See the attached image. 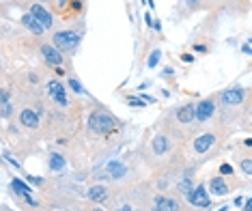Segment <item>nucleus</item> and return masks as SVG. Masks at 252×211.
Instances as JSON below:
<instances>
[{"instance_id": "obj_14", "label": "nucleus", "mask_w": 252, "mask_h": 211, "mask_svg": "<svg viewBox=\"0 0 252 211\" xmlns=\"http://www.w3.org/2000/svg\"><path fill=\"white\" fill-rule=\"evenodd\" d=\"M188 203L194 205V207H198V209H207V207H209V205H211V198H209V190L205 188V183H198V185H196Z\"/></svg>"}, {"instance_id": "obj_6", "label": "nucleus", "mask_w": 252, "mask_h": 211, "mask_svg": "<svg viewBox=\"0 0 252 211\" xmlns=\"http://www.w3.org/2000/svg\"><path fill=\"white\" fill-rule=\"evenodd\" d=\"M149 211H183V205H181V200L175 198V196L158 194V196H153V200H151Z\"/></svg>"}, {"instance_id": "obj_38", "label": "nucleus", "mask_w": 252, "mask_h": 211, "mask_svg": "<svg viewBox=\"0 0 252 211\" xmlns=\"http://www.w3.org/2000/svg\"><path fill=\"white\" fill-rule=\"evenodd\" d=\"M216 2H222V0H216Z\"/></svg>"}, {"instance_id": "obj_37", "label": "nucleus", "mask_w": 252, "mask_h": 211, "mask_svg": "<svg viewBox=\"0 0 252 211\" xmlns=\"http://www.w3.org/2000/svg\"><path fill=\"white\" fill-rule=\"evenodd\" d=\"M35 2H43V0H35ZM50 2H52V0H50Z\"/></svg>"}, {"instance_id": "obj_2", "label": "nucleus", "mask_w": 252, "mask_h": 211, "mask_svg": "<svg viewBox=\"0 0 252 211\" xmlns=\"http://www.w3.org/2000/svg\"><path fill=\"white\" fill-rule=\"evenodd\" d=\"M45 93H48L50 102L60 110H67L69 106H72V99H69V87H65V84L56 78L50 80V82L45 84Z\"/></svg>"}, {"instance_id": "obj_17", "label": "nucleus", "mask_w": 252, "mask_h": 211, "mask_svg": "<svg viewBox=\"0 0 252 211\" xmlns=\"http://www.w3.org/2000/svg\"><path fill=\"white\" fill-rule=\"evenodd\" d=\"M11 190H13L15 196H19V198H28V196H33V190H30L28 185L24 183L22 179H18V177L11 179Z\"/></svg>"}, {"instance_id": "obj_26", "label": "nucleus", "mask_w": 252, "mask_h": 211, "mask_svg": "<svg viewBox=\"0 0 252 211\" xmlns=\"http://www.w3.org/2000/svg\"><path fill=\"white\" fill-rule=\"evenodd\" d=\"M125 102H127V106H132V108H144V104H147L144 99H138V97H134V95H129Z\"/></svg>"}, {"instance_id": "obj_25", "label": "nucleus", "mask_w": 252, "mask_h": 211, "mask_svg": "<svg viewBox=\"0 0 252 211\" xmlns=\"http://www.w3.org/2000/svg\"><path fill=\"white\" fill-rule=\"evenodd\" d=\"M183 4L190 9V11H198V9H203V0H183Z\"/></svg>"}, {"instance_id": "obj_29", "label": "nucleus", "mask_w": 252, "mask_h": 211, "mask_svg": "<svg viewBox=\"0 0 252 211\" xmlns=\"http://www.w3.org/2000/svg\"><path fill=\"white\" fill-rule=\"evenodd\" d=\"M4 159H7L9 164H13V168H15V170H22V166H19V162H18L15 158H11V155H9L7 151H4Z\"/></svg>"}, {"instance_id": "obj_21", "label": "nucleus", "mask_w": 252, "mask_h": 211, "mask_svg": "<svg viewBox=\"0 0 252 211\" xmlns=\"http://www.w3.org/2000/svg\"><path fill=\"white\" fill-rule=\"evenodd\" d=\"M125 173H127V168H125L123 162H110V164H108V175H110L112 179L125 177Z\"/></svg>"}, {"instance_id": "obj_4", "label": "nucleus", "mask_w": 252, "mask_h": 211, "mask_svg": "<svg viewBox=\"0 0 252 211\" xmlns=\"http://www.w3.org/2000/svg\"><path fill=\"white\" fill-rule=\"evenodd\" d=\"M246 99H248V90L244 87H231L226 88L224 93H220V104L224 108H237V106H244Z\"/></svg>"}, {"instance_id": "obj_30", "label": "nucleus", "mask_w": 252, "mask_h": 211, "mask_svg": "<svg viewBox=\"0 0 252 211\" xmlns=\"http://www.w3.org/2000/svg\"><path fill=\"white\" fill-rule=\"evenodd\" d=\"M117 211H134V207H132L129 203H125V205H121V207H119Z\"/></svg>"}, {"instance_id": "obj_33", "label": "nucleus", "mask_w": 252, "mask_h": 211, "mask_svg": "<svg viewBox=\"0 0 252 211\" xmlns=\"http://www.w3.org/2000/svg\"><path fill=\"white\" fill-rule=\"evenodd\" d=\"M235 205L241 207V205H244V196H237V198H235Z\"/></svg>"}, {"instance_id": "obj_28", "label": "nucleus", "mask_w": 252, "mask_h": 211, "mask_svg": "<svg viewBox=\"0 0 252 211\" xmlns=\"http://www.w3.org/2000/svg\"><path fill=\"white\" fill-rule=\"evenodd\" d=\"M220 175L231 177V175H233V166H231V164H222V166H220Z\"/></svg>"}, {"instance_id": "obj_35", "label": "nucleus", "mask_w": 252, "mask_h": 211, "mask_svg": "<svg viewBox=\"0 0 252 211\" xmlns=\"http://www.w3.org/2000/svg\"><path fill=\"white\" fill-rule=\"evenodd\" d=\"M244 144H246V147H252V138H246V140H244Z\"/></svg>"}, {"instance_id": "obj_12", "label": "nucleus", "mask_w": 252, "mask_h": 211, "mask_svg": "<svg viewBox=\"0 0 252 211\" xmlns=\"http://www.w3.org/2000/svg\"><path fill=\"white\" fill-rule=\"evenodd\" d=\"M175 119L181 127H190V125L196 121V104L188 102V104H181L177 110H175Z\"/></svg>"}, {"instance_id": "obj_24", "label": "nucleus", "mask_w": 252, "mask_h": 211, "mask_svg": "<svg viewBox=\"0 0 252 211\" xmlns=\"http://www.w3.org/2000/svg\"><path fill=\"white\" fill-rule=\"evenodd\" d=\"M0 114L2 119L11 117V102H9V90H2V104H0Z\"/></svg>"}, {"instance_id": "obj_18", "label": "nucleus", "mask_w": 252, "mask_h": 211, "mask_svg": "<svg viewBox=\"0 0 252 211\" xmlns=\"http://www.w3.org/2000/svg\"><path fill=\"white\" fill-rule=\"evenodd\" d=\"M177 192L183 196V198L190 200V196H192V192H194V185H192V179H190V175H183V177H181V181L177 183Z\"/></svg>"}, {"instance_id": "obj_16", "label": "nucleus", "mask_w": 252, "mask_h": 211, "mask_svg": "<svg viewBox=\"0 0 252 211\" xmlns=\"http://www.w3.org/2000/svg\"><path fill=\"white\" fill-rule=\"evenodd\" d=\"M22 24H24V28H26L28 33H33V35H35V37H41V35H43V30H45V28H43L41 24H39L37 19H35L30 13L22 15Z\"/></svg>"}, {"instance_id": "obj_22", "label": "nucleus", "mask_w": 252, "mask_h": 211, "mask_svg": "<svg viewBox=\"0 0 252 211\" xmlns=\"http://www.w3.org/2000/svg\"><path fill=\"white\" fill-rule=\"evenodd\" d=\"M52 9L56 13H60L63 18H67V11L69 9H73V0H52Z\"/></svg>"}, {"instance_id": "obj_15", "label": "nucleus", "mask_w": 252, "mask_h": 211, "mask_svg": "<svg viewBox=\"0 0 252 211\" xmlns=\"http://www.w3.org/2000/svg\"><path fill=\"white\" fill-rule=\"evenodd\" d=\"M87 198L95 205H106L110 200V190L106 185H93V188H89Z\"/></svg>"}, {"instance_id": "obj_3", "label": "nucleus", "mask_w": 252, "mask_h": 211, "mask_svg": "<svg viewBox=\"0 0 252 211\" xmlns=\"http://www.w3.org/2000/svg\"><path fill=\"white\" fill-rule=\"evenodd\" d=\"M80 33H75V30H56L52 37V43L56 45L63 54H72L75 52V48L80 45Z\"/></svg>"}, {"instance_id": "obj_36", "label": "nucleus", "mask_w": 252, "mask_h": 211, "mask_svg": "<svg viewBox=\"0 0 252 211\" xmlns=\"http://www.w3.org/2000/svg\"><path fill=\"white\" fill-rule=\"evenodd\" d=\"M220 211H229V207H222V209H220Z\"/></svg>"}, {"instance_id": "obj_39", "label": "nucleus", "mask_w": 252, "mask_h": 211, "mask_svg": "<svg viewBox=\"0 0 252 211\" xmlns=\"http://www.w3.org/2000/svg\"><path fill=\"white\" fill-rule=\"evenodd\" d=\"M2 2H7V0H2Z\"/></svg>"}, {"instance_id": "obj_34", "label": "nucleus", "mask_w": 252, "mask_h": 211, "mask_svg": "<svg viewBox=\"0 0 252 211\" xmlns=\"http://www.w3.org/2000/svg\"><path fill=\"white\" fill-rule=\"evenodd\" d=\"M241 52H246V54H250V56H252V48H250V45H244V48H241Z\"/></svg>"}, {"instance_id": "obj_20", "label": "nucleus", "mask_w": 252, "mask_h": 211, "mask_svg": "<svg viewBox=\"0 0 252 211\" xmlns=\"http://www.w3.org/2000/svg\"><path fill=\"white\" fill-rule=\"evenodd\" d=\"M239 170L246 175V177H252V153H241L237 158Z\"/></svg>"}, {"instance_id": "obj_27", "label": "nucleus", "mask_w": 252, "mask_h": 211, "mask_svg": "<svg viewBox=\"0 0 252 211\" xmlns=\"http://www.w3.org/2000/svg\"><path fill=\"white\" fill-rule=\"evenodd\" d=\"M158 63H160V50H155V52L149 56L147 65H149V67H155V65H158Z\"/></svg>"}, {"instance_id": "obj_32", "label": "nucleus", "mask_w": 252, "mask_h": 211, "mask_svg": "<svg viewBox=\"0 0 252 211\" xmlns=\"http://www.w3.org/2000/svg\"><path fill=\"white\" fill-rule=\"evenodd\" d=\"M181 58H183V63H192V60H194V56H190V54H183Z\"/></svg>"}, {"instance_id": "obj_19", "label": "nucleus", "mask_w": 252, "mask_h": 211, "mask_svg": "<svg viewBox=\"0 0 252 211\" xmlns=\"http://www.w3.org/2000/svg\"><path fill=\"white\" fill-rule=\"evenodd\" d=\"M48 166H50V170L58 173V170H63L65 166H67V158L60 155V153H50L48 155Z\"/></svg>"}, {"instance_id": "obj_7", "label": "nucleus", "mask_w": 252, "mask_h": 211, "mask_svg": "<svg viewBox=\"0 0 252 211\" xmlns=\"http://www.w3.org/2000/svg\"><path fill=\"white\" fill-rule=\"evenodd\" d=\"M170 149H173V140L168 138V134L160 132L153 136V140H151V158L153 159H162L164 155L170 153Z\"/></svg>"}, {"instance_id": "obj_1", "label": "nucleus", "mask_w": 252, "mask_h": 211, "mask_svg": "<svg viewBox=\"0 0 252 211\" xmlns=\"http://www.w3.org/2000/svg\"><path fill=\"white\" fill-rule=\"evenodd\" d=\"M87 127L90 134L99 136V138H108L112 132H117L119 121L112 117L106 108H95L87 119Z\"/></svg>"}, {"instance_id": "obj_9", "label": "nucleus", "mask_w": 252, "mask_h": 211, "mask_svg": "<svg viewBox=\"0 0 252 211\" xmlns=\"http://www.w3.org/2000/svg\"><path fill=\"white\" fill-rule=\"evenodd\" d=\"M28 13L33 15L35 19H37L39 24L45 28V30H52L54 28V24H56V19H54V15L50 9H45L43 4H39V2H35V4H30L28 7Z\"/></svg>"}, {"instance_id": "obj_8", "label": "nucleus", "mask_w": 252, "mask_h": 211, "mask_svg": "<svg viewBox=\"0 0 252 211\" xmlns=\"http://www.w3.org/2000/svg\"><path fill=\"white\" fill-rule=\"evenodd\" d=\"M233 175L231 177H224V175H216V177H211L209 179V185H207V190H209V194H214V196H226V194H231L233 192Z\"/></svg>"}, {"instance_id": "obj_13", "label": "nucleus", "mask_w": 252, "mask_h": 211, "mask_svg": "<svg viewBox=\"0 0 252 211\" xmlns=\"http://www.w3.org/2000/svg\"><path fill=\"white\" fill-rule=\"evenodd\" d=\"M216 99L218 97H205L196 104V121L198 123H207L216 112Z\"/></svg>"}, {"instance_id": "obj_11", "label": "nucleus", "mask_w": 252, "mask_h": 211, "mask_svg": "<svg viewBox=\"0 0 252 211\" xmlns=\"http://www.w3.org/2000/svg\"><path fill=\"white\" fill-rule=\"evenodd\" d=\"M39 52H41V56L45 60V65H50V67H60V65L65 63V56H63V52L56 48V45H50V43H43L41 48H39Z\"/></svg>"}, {"instance_id": "obj_5", "label": "nucleus", "mask_w": 252, "mask_h": 211, "mask_svg": "<svg viewBox=\"0 0 252 211\" xmlns=\"http://www.w3.org/2000/svg\"><path fill=\"white\" fill-rule=\"evenodd\" d=\"M218 134L216 132H205V134H198L196 138L192 140V149L196 155H207L214 151V147L218 144Z\"/></svg>"}, {"instance_id": "obj_23", "label": "nucleus", "mask_w": 252, "mask_h": 211, "mask_svg": "<svg viewBox=\"0 0 252 211\" xmlns=\"http://www.w3.org/2000/svg\"><path fill=\"white\" fill-rule=\"evenodd\" d=\"M67 87H69V90H72V93H75V95H87V88L80 84V80L75 78V75H69V78H67Z\"/></svg>"}, {"instance_id": "obj_31", "label": "nucleus", "mask_w": 252, "mask_h": 211, "mask_svg": "<svg viewBox=\"0 0 252 211\" xmlns=\"http://www.w3.org/2000/svg\"><path fill=\"white\" fill-rule=\"evenodd\" d=\"M241 211H252V196L246 200V205H244V209H241Z\"/></svg>"}, {"instance_id": "obj_10", "label": "nucleus", "mask_w": 252, "mask_h": 211, "mask_svg": "<svg viewBox=\"0 0 252 211\" xmlns=\"http://www.w3.org/2000/svg\"><path fill=\"white\" fill-rule=\"evenodd\" d=\"M18 123L22 125L24 129H30V132H37L41 127V119H39V112L33 108H22L18 114Z\"/></svg>"}]
</instances>
